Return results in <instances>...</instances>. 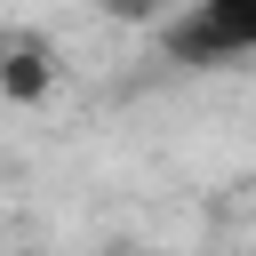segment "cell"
Wrapping results in <instances>:
<instances>
[{
	"label": "cell",
	"mask_w": 256,
	"mask_h": 256,
	"mask_svg": "<svg viewBox=\"0 0 256 256\" xmlns=\"http://www.w3.org/2000/svg\"><path fill=\"white\" fill-rule=\"evenodd\" d=\"M104 256H160V248H104Z\"/></svg>",
	"instance_id": "3"
},
{
	"label": "cell",
	"mask_w": 256,
	"mask_h": 256,
	"mask_svg": "<svg viewBox=\"0 0 256 256\" xmlns=\"http://www.w3.org/2000/svg\"><path fill=\"white\" fill-rule=\"evenodd\" d=\"M168 56L184 64H232L256 56V0H192L168 32Z\"/></svg>",
	"instance_id": "1"
},
{
	"label": "cell",
	"mask_w": 256,
	"mask_h": 256,
	"mask_svg": "<svg viewBox=\"0 0 256 256\" xmlns=\"http://www.w3.org/2000/svg\"><path fill=\"white\" fill-rule=\"evenodd\" d=\"M0 88H8V96H40V88H48L32 40H8V48H0Z\"/></svg>",
	"instance_id": "2"
}]
</instances>
